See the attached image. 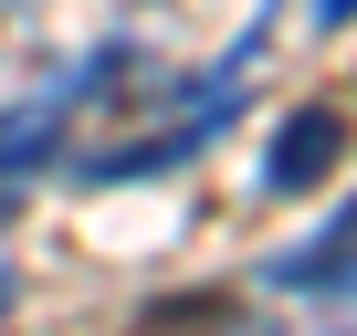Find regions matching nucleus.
Segmentation results:
<instances>
[{
  "label": "nucleus",
  "instance_id": "20e7f679",
  "mask_svg": "<svg viewBox=\"0 0 357 336\" xmlns=\"http://www.w3.org/2000/svg\"><path fill=\"white\" fill-rule=\"evenodd\" d=\"M273 284H284V294H357V200H336V221H326L305 252H284Z\"/></svg>",
  "mask_w": 357,
  "mask_h": 336
},
{
  "label": "nucleus",
  "instance_id": "39448f33",
  "mask_svg": "<svg viewBox=\"0 0 357 336\" xmlns=\"http://www.w3.org/2000/svg\"><path fill=\"white\" fill-rule=\"evenodd\" d=\"M357 22V0H315V32H347Z\"/></svg>",
  "mask_w": 357,
  "mask_h": 336
},
{
  "label": "nucleus",
  "instance_id": "f257e3e1",
  "mask_svg": "<svg viewBox=\"0 0 357 336\" xmlns=\"http://www.w3.org/2000/svg\"><path fill=\"white\" fill-rule=\"evenodd\" d=\"M242 116V74H221L211 84V105H190V116H168L158 137H126V147H105V158H74V179L84 190H116V179H158V168H178V158H200L221 126Z\"/></svg>",
  "mask_w": 357,
  "mask_h": 336
},
{
  "label": "nucleus",
  "instance_id": "f03ea898",
  "mask_svg": "<svg viewBox=\"0 0 357 336\" xmlns=\"http://www.w3.org/2000/svg\"><path fill=\"white\" fill-rule=\"evenodd\" d=\"M347 105H294L284 126H273V147H263V190L273 200H305V190H326L336 179V158H347Z\"/></svg>",
  "mask_w": 357,
  "mask_h": 336
},
{
  "label": "nucleus",
  "instance_id": "423d86ee",
  "mask_svg": "<svg viewBox=\"0 0 357 336\" xmlns=\"http://www.w3.org/2000/svg\"><path fill=\"white\" fill-rule=\"evenodd\" d=\"M11 305H22V273H11V263H0V315H11Z\"/></svg>",
  "mask_w": 357,
  "mask_h": 336
},
{
  "label": "nucleus",
  "instance_id": "7ed1b4c3",
  "mask_svg": "<svg viewBox=\"0 0 357 336\" xmlns=\"http://www.w3.org/2000/svg\"><path fill=\"white\" fill-rule=\"evenodd\" d=\"M116 74H126V53H84V74H63L43 105H11V116H0V179H22L32 158H53V147H63V116H74L95 84H116Z\"/></svg>",
  "mask_w": 357,
  "mask_h": 336
}]
</instances>
